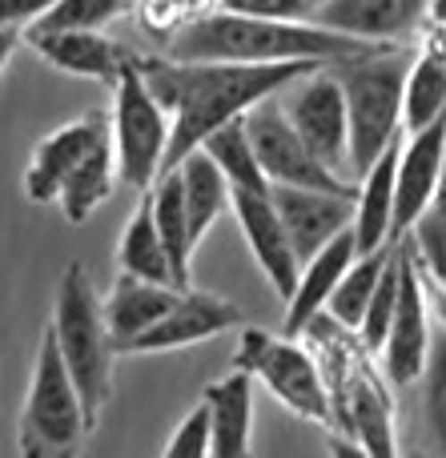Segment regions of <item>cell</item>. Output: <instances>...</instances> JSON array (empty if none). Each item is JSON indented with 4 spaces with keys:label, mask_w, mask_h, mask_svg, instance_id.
I'll list each match as a JSON object with an SVG mask.
<instances>
[{
    "label": "cell",
    "mask_w": 446,
    "mask_h": 458,
    "mask_svg": "<svg viewBox=\"0 0 446 458\" xmlns=\"http://www.w3.org/2000/svg\"><path fill=\"white\" fill-rule=\"evenodd\" d=\"M141 77L149 81L153 97L169 109V149L165 169H173L185 153H193L217 125L241 117L262 97L290 89L302 72L318 69L322 61H273V64H230V61H173L149 56ZM161 169V174H165Z\"/></svg>",
    "instance_id": "obj_1"
},
{
    "label": "cell",
    "mask_w": 446,
    "mask_h": 458,
    "mask_svg": "<svg viewBox=\"0 0 446 458\" xmlns=\"http://www.w3.org/2000/svg\"><path fill=\"white\" fill-rule=\"evenodd\" d=\"M386 45L334 32L318 21H273L230 8L193 13L177 32L165 37V56L173 61H230V64H273V61H322L338 64L350 56L378 53Z\"/></svg>",
    "instance_id": "obj_2"
},
{
    "label": "cell",
    "mask_w": 446,
    "mask_h": 458,
    "mask_svg": "<svg viewBox=\"0 0 446 458\" xmlns=\"http://www.w3.org/2000/svg\"><path fill=\"white\" fill-rule=\"evenodd\" d=\"M61 350L64 366H69L72 382H77L80 406H85L88 427L97 430L105 406L113 398V362H117V346L109 338V326L101 318V293H97L93 277H88L85 261H69L56 282L53 301V322H48Z\"/></svg>",
    "instance_id": "obj_3"
},
{
    "label": "cell",
    "mask_w": 446,
    "mask_h": 458,
    "mask_svg": "<svg viewBox=\"0 0 446 458\" xmlns=\"http://www.w3.org/2000/svg\"><path fill=\"white\" fill-rule=\"evenodd\" d=\"M88 430L93 427L85 419L77 382L56 350L53 330L45 326L21 403V419H16V451L24 458H64L80 451Z\"/></svg>",
    "instance_id": "obj_4"
},
{
    "label": "cell",
    "mask_w": 446,
    "mask_h": 458,
    "mask_svg": "<svg viewBox=\"0 0 446 458\" xmlns=\"http://www.w3.org/2000/svg\"><path fill=\"white\" fill-rule=\"evenodd\" d=\"M346 93V117H350V174L362 177L374 157L402 137V77L407 61L399 48L386 45L378 53L350 56L334 64Z\"/></svg>",
    "instance_id": "obj_5"
},
{
    "label": "cell",
    "mask_w": 446,
    "mask_h": 458,
    "mask_svg": "<svg viewBox=\"0 0 446 458\" xmlns=\"http://www.w3.org/2000/svg\"><path fill=\"white\" fill-rule=\"evenodd\" d=\"M113 113H109V137H113V165H117V185L133 193H145L165 169L169 149V109L153 97L149 81L141 77V64L129 56L113 81Z\"/></svg>",
    "instance_id": "obj_6"
},
{
    "label": "cell",
    "mask_w": 446,
    "mask_h": 458,
    "mask_svg": "<svg viewBox=\"0 0 446 458\" xmlns=\"http://www.w3.org/2000/svg\"><path fill=\"white\" fill-rule=\"evenodd\" d=\"M233 366L254 374V382H262L298 419L330 422V414H334L318 362L294 338H273L265 330H241V342L233 350Z\"/></svg>",
    "instance_id": "obj_7"
},
{
    "label": "cell",
    "mask_w": 446,
    "mask_h": 458,
    "mask_svg": "<svg viewBox=\"0 0 446 458\" xmlns=\"http://www.w3.org/2000/svg\"><path fill=\"white\" fill-rule=\"evenodd\" d=\"M246 121L249 145L257 153V165H262L265 182L270 185H310V190H334V193H354L350 177H338L334 169L322 157H314L310 145L298 137V129L290 125L286 109H282V97H262L257 105H249L241 113Z\"/></svg>",
    "instance_id": "obj_8"
},
{
    "label": "cell",
    "mask_w": 446,
    "mask_h": 458,
    "mask_svg": "<svg viewBox=\"0 0 446 458\" xmlns=\"http://www.w3.org/2000/svg\"><path fill=\"white\" fill-rule=\"evenodd\" d=\"M282 109L298 129L314 157H322L338 177H350V117H346V93L334 64L302 72L298 85L282 89Z\"/></svg>",
    "instance_id": "obj_9"
},
{
    "label": "cell",
    "mask_w": 446,
    "mask_h": 458,
    "mask_svg": "<svg viewBox=\"0 0 446 458\" xmlns=\"http://www.w3.org/2000/svg\"><path fill=\"white\" fill-rule=\"evenodd\" d=\"M431 306H426V277L423 258H418L415 242L399 237V298H394L391 330L383 342V366L386 378L394 386H415L418 374L426 366V350H431Z\"/></svg>",
    "instance_id": "obj_10"
},
{
    "label": "cell",
    "mask_w": 446,
    "mask_h": 458,
    "mask_svg": "<svg viewBox=\"0 0 446 458\" xmlns=\"http://www.w3.org/2000/svg\"><path fill=\"white\" fill-rule=\"evenodd\" d=\"M109 113H85V117L69 121V125L53 129L48 137H40V145L32 149L29 169H24V198L32 206H56V193H61L64 177L88 157L101 145H109Z\"/></svg>",
    "instance_id": "obj_11"
},
{
    "label": "cell",
    "mask_w": 446,
    "mask_h": 458,
    "mask_svg": "<svg viewBox=\"0 0 446 458\" xmlns=\"http://www.w3.org/2000/svg\"><path fill=\"white\" fill-rule=\"evenodd\" d=\"M233 326H241V310L233 306V301L185 285V290H177L173 306H169L149 330L129 342L125 354H169V350H185V346H198V342H209V338H217V334L233 330Z\"/></svg>",
    "instance_id": "obj_12"
},
{
    "label": "cell",
    "mask_w": 446,
    "mask_h": 458,
    "mask_svg": "<svg viewBox=\"0 0 446 458\" xmlns=\"http://www.w3.org/2000/svg\"><path fill=\"white\" fill-rule=\"evenodd\" d=\"M230 209L241 225V237H246L249 253H254L257 269L265 274V282L273 285L282 301H290L298 285V261L294 242H290L286 225L278 217V206H273L270 190H230Z\"/></svg>",
    "instance_id": "obj_13"
},
{
    "label": "cell",
    "mask_w": 446,
    "mask_h": 458,
    "mask_svg": "<svg viewBox=\"0 0 446 458\" xmlns=\"http://www.w3.org/2000/svg\"><path fill=\"white\" fill-rule=\"evenodd\" d=\"M442 161H446V117L431 121L426 129L407 133V141L399 145V169H394V222L391 237L410 233V225L418 222L426 206H431L434 190L442 177Z\"/></svg>",
    "instance_id": "obj_14"
},
{
    "label": "cell",
    "mask_w": 446,
    "mask_h": 458,
    "mask_svg": "<svg viewBox=\"0 0 446 458\" xmlns=\"http://www.w3.org/2000/svg\"><path fill=\"white\" fill-rule=\"evenodd\" d=\"M270 198L278 206V217L294 242L298 261L318 253L330 237L354 225V193L310 190V185H270Z\"/></svg>",
    "instance_id": "obj_15"
},
{
    "label": "cell",
    "mask_w": 446,
    "mask_h": 458,
    "mask_svg": "<svg viewBox=\"0 0 446 458\" xmlns=\"http://www.w3.org/2000/svg\"><path fill=\"white\" fill-rule=\"evenodd\" d=\"M24 45H32V53L45 64H53L56 72H69V77L80 81H101V85H113L121 64L129 61L117 40L88 29H32L29 24Z\"/></svg>",
    "instance_id": "obj_16"
},
{
    "label": "cell",
    "mask_w": 446,
    "mask_h": 458,
    "mask_svg": "<svg viewBox=\"0 0 446 458\" xmlns=\"http://www.w3.org/2000/svg\"><path fill=\"white\" fill-rule=\"evenodd\" d=\"M431 0H322L314 21L374 45H399L423 24Z\"/></svg>",
    "instance_id": "obj_17"
},
{
    "label": "cell",
    "mask_w": 446,
    "mask_h": 458,
    "mask_svg": "<svg viewBox=\"0 0 446 458\" xmlns=\"http://www.w3.org/2000/svg\"><path fill=\"white\" fill-rule=\"evenodd\" d=\"M354 258H358L354 229H342V233L330 237L318 253H310V258L302 261V269H298V285H294V293H290V301H286V334L290 338L302 334L306 326L326 310L338 277L346 274V266H350Z\"/></svg>",
    "instance_id": "obj_18"
},
{
    "label": "cell",
    "mask_w": 446,
    "mask_h": 458,
    "mask_svg": "<svg viewBox=\"0 0 446 458\" xmlns=\"http://www.w3.org/2000/svg\"><path fill=\"white\" fill-rule=\"evenodd\" d=\"M173 298H177V285L149 282V277L121 274L117 269V282L109 285V293H101V318L109 326V338L117 346V354H125L129 342L149 330L173 306Z\"/></svg>",
    "instance_id": "obj_19"
},
{
    "label": "cell",
    "mask_w": 446,
    "mask_h": 458,
    "mask_svg": "<svg viewBox=\"0 0 446 458\" xmlns=\"http://www.w3.org/2000/svg\"><path fill=\"white\" fill-rule=\"evenodd\" d=\"M201 403L214 427V454L241 458L254 451V374L233 366L225 378L209 382Z\"/></svg>",
    "instance_id": "obj_20"
},
{
    "label": "cell",
    "mask_w": 446,
    "mask_h": 458,
    "mask_svg": "<svg viewBox=\"0 0 446 458\" xmlns=\"http://www.w3.org/2000/svg\"><path fill=\"white\" fill-rule=\"evenodd\" d=\"M399 145H402V137H394V141L378 153L374 165L362 174L358 193H354V225L350 229H354L358 253L394 242L391 222H394V169H399Z\"/></svg>",
    "instance_id": "obj_21"
},
{
    "label": "cell",
    "mask_w": 446,
    "mask_h": 458,
    "mask_svg": "<svg viewBox=\"0 0 446 458\" xmlns=\"http://www.w3.org/2000/svg\"><path fill=\"white\" fill-rule=\"evenodd\" d=\"M177 177H181V198H185V214H189V237L193 245H201V237L214 229L217 217L230 209V182L225 174L214 165L206 149H193L177 161Z\"/></svg>",
    "instance_id": "obj_22"
},
{
    "label": "cell",
    "mask_w": 446,
    "mask_h": 458,
    "mask_svg": "<svg viewBox=\"0 0 446 458\" xmlns=\"http://www.w3.org/2000/svg\"><path fill=\"white\" fill-rule=\"evenodd\" d=\"M149 198H153V222H157L161 245H165V253H169V269H173V285L185 290L198 245H193V237H189V214H185L177 169H165V174L149 185Z\"/></svg>",
    "instance_id": "obj_23"
},
{
    "label": "cell",
    "mask_w": 446,
    "mask_h": 458,
    "mask_svg": "<svg viewBox=\"0 0 446 458\" xmlns=\"http://www.w3.org/2000/svg\"><path fill=\"white\" fill-rule=\"evenodd\" d=\"M117 269L121 274H137L149 282H165L173 285V269H169V253L161 245L157 222H153V198L149 190L137 198V209L129 214L125 229L117 237Z\"/></svg>",
    "instance_id": "obj_24"
},
{
    "label": "cell",
    "mask_w": 446,
    "mask_h": 458,
    "mask_svg": "<svg viewBox=\"0 0 446 458\" xmlns=\"http://www.w3.org/2000/svg\"><path fill=\"white\" fill-rule=\"evenodd\" d=\"M446 117V53L426 48L407 64L402 77V129L415 133Z\"/></svg>",
    "instance_id": "obj_25"
},
{
    "label": "cell",
    "mask_w": 446,
    "mask_h": 458,
    "mask_svg": "<svg viewBox=\"0 0 446 458\" xmlns=\"http://www.w3.org/2000/svg\"><path fill=\"white\" fill-rule=\"evenodd\" d=\"M350 430L358 435L362 454H374V458L399 454L391 398H386L383 382L370 378V374H354L350 378Z\"/></svg>",
    "instance_id": "obj_26"
},
{
    "label": "cell",
    "mask_w": 446,
    "mask_h": 458,
    "mask_svg": "<svg viewBox=\"0 0 446 458\" xmlns=\"http://www.w3.org/2000/svg\"><path fill=\"white\" fill-rule=\"evenodd\" d=\"M113 185H117V165H113V141H109L97 153H88V157L64 177L61 193H56V206H61L64 222L85 225L88 217L109 201Z\"/></svg>",
    "instance_id": "obj_27"
},
{
    "label": "cell",
    "mask_w": 446,
    "mask_h": 458,
    "mask_svg": "<svg viewBox=\"0 0 446 458\" xmlns=\"http://www.w3.org/2000/svg\"><path fill=\"white\" fill-rule=\"evenodd\" d=\"M391 253H394V242H386V245H378V250L358 253V258L346 266V274L338 277L334 293H330V301H326V314L334 318L338 326L358 330L362 314H366V301H370V293H374V285H378V277H383Z\"/></svg>",
    "instance_id": "obj_28"
},
{
    "label": "cell",
    "mask_w": 446,
    "mask_h": 458,
    "mask_svg": "<svg viewBox=\"0 0 446 458\" xmlns=\"http://www.w3.org/2000/svg\"><path fill=\"white\" fill-rule=\"evenodd\" d=\"M198 149H206L209 157H214V165L225 174L230 190H270V182H265L262 165H257V153H254V145H249L246 121L241 117L217 125Z\"/></svg>",
    "instance_id": "obj_29"
},
{
    "label": "cell",
    "mask_w": 446,
    "mask_h": 458,
    "mask_svg": "<svg viewBox=\"0 0 446 458\" xmlns=\"http://www.w3.org/2000/svg\"><path fill=\"white\" fill-rule=\"evenodd\" d=\"M418 382H423V427L434 451L446 454V326L431 330V350Z\"/></svg>",
    "instance_id": "obj_30"
},
{
    "label": "cell",
    "mask_w": 446,
    "mask_h": 458,
    "mask_svg": "<svg viewBox=\"0 0 446 458\" xmlns=\"http://www.w3.org/2000/svg\"><path fill=\"white\" fill-rule=\"evenodd\" d=\"M133 0H53L45 13L32 21V29H88L105 32L113 21L125 16Z\"/></svg>",
    "instance_id": "obj_31"
},
{
    "label": "cell",
    "mask_w": 446,
    "mask_h": 458,
    "mask_svg": "<svg viewBox=\"0 0 446 458\" xmlns=\"http://www.w3.org/2000/svg\"><path fill=\"white\" fill-rule=\"evenodd\" d=\"M410 242H415L423 266L446 285V161H442V177H439V190H434L431 206L410 225Z\"/></svg>",
    "instance_id": "obj_32"
},
{
    "label": "cell",
    "mask_w": 446,
    "mask_h": 458,
    "mask_svg": "<svg viewBox=\"0 0 446 458\" xmlns=\"http://www.w3.org/2000/svg\"><path fill=\"white\" fill-rule=\"evenodd\" d=\"M394 298H399V242H394V253H391V261H386L383 277H378L374 293H370L366 314H362V322H358L362 346H366L370 354H378V350H383V342H386L391 314H394Z\"/></svg>",
    "instance_id": "obj_33"
},
{
    "label": "cell",
    "mask_w": 446,
    "mask_h": 458,
    "mask_svg": "<svg viewBox=\"0 0 446 458\" xmlns=\"http://www.w3.org/2000/svg\"><path fill=\"white\" fill-rule=\"evenodd\" d=\"M169 458H206L214 454V427H209V411L206 403H198L181 422L177 430L169 435V443L161 446Z\"/></svg>",
    "instance_id": "obj_34"
},
{
    "label": "cell",
    "mask_w": 446,
    "mask_h": 458,
    "mask_svg": "<svg viewBox=\"0 0 446 458\" xmlns=\"http://www.w3.org/2000/svg\"><path fill=\"white\" fill-rule=\"evenodd\" d=\"M322 0H217V8L246 16H273V21H314Z\"/></svg>",
    "instance_id": "obj_35"
},
{
    "label": "cell",
    "mask_w": 446,
    "mask_h": 458,
    "mask_svg": "<svg viewBox=\"0 0 446 458\" xmlns=\"http://www.w3.org/2000/svg\"><path fill=\"white\" fill-rule=\"evenodd\" d=\"M53 0H0V29H29Z\"/></svg>",
    "instance_id": "obj_36"
},
{
    "label": "cell",
    "mask_w": 446,
    "mask_h": 458,
    "mask_svg": "<svg viewBox=\"0 0 446 458\" xmlns=\"http://www.w3.org/2000/svg\"><path fill=\"white\" fill-rule=\"evenodd\" d=\"M21 40H24V29H0V72L8 69L13 53L21 48Z\"/></svg>",
    "instance_id": "obj_37"
},
{
    "label": "cell",
    "mask_w": 446,
    "mask_h": 458,
    "mask_svg": "<svg viewBox=\"0 0 446 458\" xmlns=\"http://www.w3.org/2000/svg\"><path fill=\"white\" fill-rule=\"evenodd\" d=\"M442 53H446V48H442Z\"/></svg>",
    "instance_id": "obj_38"
}]
</instances>
